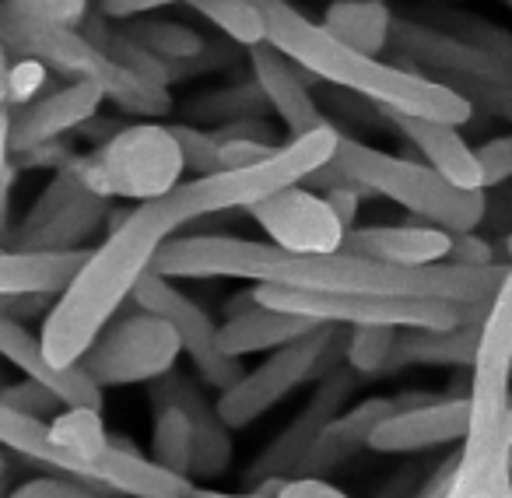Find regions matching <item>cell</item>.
Here are the masks:
<instances>
[{"instance_id": "cell-1", "label": "cell", "mask_w": 512, "mask_h": 498, "mask_svg": "<svg viewBox=\"0 0 512 498\" xmlns=\"http://www.w3.org/2000/svg\"><path fill=\"white\" fill-rule=\"evenodd\" d=\"M509 260L491 267H393L348 249L337 253H288L274 242L235 235H172L155 257V274L172 281H256L302 292H369L404 299H446L456 306H488L502 285Z\"/></svg>"}, {"instance_id": "cell-2", "label": "cell", "mask_w": 512, "mask_h": 498, "mask_svg": "<svg viewBox=\"0 0 512 498\" xmlns=\"http://www.w3.org/2000/svg\"><path fill=\"white\" fill-rule=\"evenodd\" d=\"M183 218L172 211L169 197L137 204L120 225L106 232L57 295L39 330V344L57 365H78L81 355L134 299L137 285L155 271L158 249L179 232Z\"/></svg>"}, {"instance_id": "cell-3", "label": "cell", "mask_w": 512, "mask_h": 498, "mask_svg": "<svg viewBox=\"0 0 512 498\" xmlns=\"http://www.w3.org/2000/svg\"><path fill=\"white\" fill-rule=\"evenodd\" d=\"M260 8L267 15V43L278 46L288 60H295L309 78L344 88L379 106L383 113L442 120L453 127H463L474 116V106L456 88L407 71L400 64H386L372 53L351 50L288 0H260Z\"/></svg>"}, {"instance_id": "cell-4", "label": "cell", "mask_w": 512, "mask_h": 498, "mask_svg": "<svg viewBox=\"0 0 512 498\" xmlns=\"http://www.w3.org/2000/svg\"><path fill=\"white\" fill-rule=\"evenodd\" d=\"M512 264L488 302L470 365V421L449 498H512Z\"/></svg>"}, {"instance_id": "cell-5", "label": "cell", "mask_w": 512, "mask_h": 498, "mask_svg": "<svg viewBox=\"0 0 512 498\" xmlns=\"http://www.w3.org/2000/svg\"><path fill=\"white\" fill-rule=\"evenodd\" d=\"M0 39H4L11 57H32L50 67L53 74H64L67 81L99 85L106 102H113L120 113L141 116V120H158V116L172 113L169 88L148 85V81L123 71L116 60H109L92 43L88 32H81V25L36 22V18H25L8 4H0Z\"/></svg>"}, {"instance_id": "cell-6", "label": "cell", "mask_w": 512, "mask_h": 498, "mask_svg": "<svg viewBox=\"0 0 512 498\" xmlns=\"http://www.w3.org/2000/svg\"><path fill=\"white\" fill-rule=\"evenodd\" d=\"M330 169L348 183L362 186L365 193L393 200L414 218L446 228V232H474L488 214V197H484L488 190H460L428 162L397 158L372 144L351 141V137H341Z\"/></svg>"}, {"instance_id": "cell-7", "label": "cell", "mask_w": 512, "mask_h": 498, "mask_svg": "<svg viewBox=\"0 0 512 498\" xmlns=\"http://www.w3.org/2000/svg\"><path fill=\"white\" fill-rule=\"evenodd\" d=\"M337 144H341L337 127L323 123L302 137H288L274 155L260 158V162L242 165V169H221L214 176H193L190 183H179L165 197H169L172 211L183 218V225L214 218V214L246 211L256 200L288 190L295 183H306L313 172H320L334 158Z\"/></svg>"}, {"instance_id": "cell-8", "label": "cell", "mask_w": 512, "mask_h": 498, "mask_svg": "<svg viewBox=\"0 0 512 498\" xmlns=\"http://www.w3.org/2000/svg\"><path fill=\"white\" fill-rule=\"evenodd\" d=\"M81 183L106 200H158L183 183V155L169 123L141 120L78 155Z\"/></svg>"}, {"instance_id": "cell-9", "label": "cell", "mask_w": 512, "mask_h": 498, "mask_svg": "<svg viewBox=\"0 0 512 498\" xmlns=\"http://www.w3.org/2000/svg\"><path fill=\"white\" fill-rule=\"evenodd\" d=\"M253 299L281 313L306 316L330 327H456L467 320H484L488 306H456L446 299H404V295L369 292H302V288L256 285Z\"/></svg>"}, {"instance_id": "cell-10", "label": "cell", "mask_w": 512, "mask_h": 498, "mask_svg": "<svg viewBox=\"0 0 512 498\" xmlns=\"http://www.w3.org/2000/svg\"><path fill=\"white\" fill-rule=\"evenodd\" d=\"M337 330L330 323H316L309 334L295 337V341L281 344V348L267 351V358L256 369H242V376L235 379L228 390L218 393L214 407H218L221 421L228 428H246L256 418L271 414L278 404H285L295 390L316 379L327 362V355L337 348Z\"/></svg>"}, {"instance_id": "cell-11", "label": "cell", "mask_w": 512, "mask_h": 498, "mask_svg": "<svg viewBox=\"0 0 512 498\" xmlns=\"http://www.w3.org/2000/svg\"><path fill=\"white\" fill-rule=\"evenodd\" d=\"M179 355L183 344L176 327L148 309H137L109 323L78 365L106 390V386L158 383L176 369Z\"/></svg>"}, {"instance_id": "cell-12", "label": "cell", "mask_w": 512, "mask_h": 498, "mask_svg": "<svg viewBox=\"0 0 512 498\" xmlns=\"http://www.w3.org/2000/svg\"><path fill=\"white\" fill-rule=\"evenodd\" d=\"M134 306L148 309V313L162 316V320H169L172 327H176L183 355L190 358L200 383H207L211 390L221 393L242 376L246 365H242L239 358H228L225 351L218 348V323H214L211 316H207V309L197 306L172 278H162V274L151 271L148 278L137 285Z\"/></svg>"}, {"instance_id": "cell-13", "label": "cell", "mask_w": 512, "mask_h": 498, "mask_svg": "<svg viewBox=\"0 0 512 498\" xmlns=\"http://www.w3.org/2000/svg\"><path fill=\"white\" fill-rule=\"evenodd\" d=\"M390 46L400 53L407 71H418L442 85L467 78H512V60L453 36L421 18H393Z\"/></svg>"}, {"instance_id": "cell-14", "label": "cell", "mask_w": 512, "mask_h": 498, "mask_svg": "<svg viewBox=\"0 0 512 498\" xmlns=\"http://www.w3.org/2000/svg\"><path fill=\"white\" fill-rule=\"evenodd\" d=\"M246 214L264 228L267 242L288 253H337L348 235V225L337 218L327 197L302 183L256 200L246 207Z\"/></svg>"}, {"instance_id": "cell-15", "label": "cell", "mask_w": 512, "mask_h": 498, "mask_svg": "<svg viewBox=\"0 0 512 498\" xmlns=\"http://www.w3.org/2000/svg\"><path fill=\"white\" fill-rule=\"evenodd\" d=\"M351 390H355V376H351V372H341V369L323 372L320 386H316L313 397L302 404V411L295 414L285 432L274 435L264 453L253 460L249 481H271V477L292 481V477L299 474L302 460L309 456V449H313V442L320 439V432L341 414Z\"/></svg>"}, {"instance_id": "cell-16", "label": "cell", "mask_w": 512, "mask_h": 498, "mask_svg": "<svg viewBox=\"0 0 512 498\" xmlns=\"http://www.w3.org/2000/svg\"><path fill=\"white\" fill-rule=\"evenodd\" d=\"M470 421L467 397H432L414 407H393L372 432V453H418L463 442Z\"/></svg>"}, {"instance_id": "cell-17", "label": "cell", "mask_w": 512, "mask_h": 498, "mask_svg": "<svg viewBox=\"0 0 512 498\" xmlns=\"http://www.w3.org/2000/svg\"><path fill=\"white\" fill-rule=\"evenodd\" d=\"M102 102H106V95H102L99 85H92V81H67L64 88L39 95L36 102L11 113V148H15V158L29 155L36 148H46V144L67 137L71 130L92 123L99 116Z\"/></svg>"}, {"instance_id": "cell-18", "label": "cell", "mask_w": 512, "mask_h": 498, "mask_svg": "<svg viewBox=\"0 0 512 498\" xmlns=\"http://www.w3.org/2000/svg\"><path fill=\"white\" fill-rule=\"evenodd\" d=\"M0 358L11 362L25 379L46 386L64 407H102V386L81 365H57L25 323L0 313Z\"/></svg>"}, {"instance_id": "cell-19", "label": "cell", "mask_w": 512, "mask_h": 498, "mask_svg": "<svg viewBox=\"0 0 512 498\" xmlns=\"http://www.w3.org/2000/svg\"><path fill=\"white\" fill-rule=\"evenodd\" d=\"M249 71H253L256 92L267 99V106L274 109V116L281 120L288 137H302L327 123L320 106H316L313 92H309L306 78H302L306 71L295 60H288L278 46H253L249 50Z\"/></svg>"}, {"instance_id": "cell-20", "label": "cell", "mask_w": 512, "mask_h": 498, "mask_svg": "<svg viewBox=\"0 0 512 498\" xmlns=\"http://www.w3.org/2000/svg\"><path fill=\"white\" fill-rule=\"evenodd\" d=\"M453 232L439 225H362L348 228L344 249L355 257H369L393 267H432L449 260Z\"/></svg>"}, {"instance_id": "cell-21", "label": "cell", "mask_w": 512, "mask_h": 498, "mask_svg": "<svg viewBox=\"0 0 512 498\" xmlns=\"http://www.w3.org/2000/svg\"><path fill=\"white\" fill-rule=\"evenodd\" d=\"M155 390L169 393L172 400L186 407L193 421V467L190 477L193 481H214L232 467V428L221 421L218 407L207 404V397L200 393V386L193 379L179 376L176 369L169 376H162L158 383H151Z\"/></svg>"}, {"instance_id": "cell-22", "label": "cell", "mask_w": 512, "mask_h": 498, "mask_svg": "<svg viewBox=\"0 0 512 498\" xmlns=\"http://www.w3.org/2000/svg\"><path fill=\"white\" fill-rule=\"evenodd\" d=\"M390 411H393L390 397H365V400H358L355 407L341 411L327 428H323L320 439L313 442V449H309V456L302 460V467L295 477H330L355 453L369 449L372 432H376L379 421H383Z\"/></svg>"}, {"instance_id": "cell-23", "label": "cell", "mask_w": 512, "mask_h": 498, "mask_svg": "<svg viewBox=\"0 0 512 498\" xmlns=\"http://www.w3.org/2000/svg\"><path fill=\"white\" fill-rule=\"evenodd\" d=\"M393 120V127L425 155V162L439 172L442 179H449L460 190H484L481 183V162L477 151L467 144V137L460 134V127L442 120H421V116H404V113H386Z\"/></svg>"}, {"instance_id": "cell-24", "label": "cell", "mask_w": 512, "mask_h": 498, "mask_svg": "<svg viewBox=\"0 0 512 498\" xmlns=\"http://www.w3.org/2000/svg\"><path fill=\"white\" fill-rule=\"evenodd\" d=\"M85 257L88 249H78V253H39V249L0 246V302L60 295Z\"/></svg>"}, {"instance_id": "cell-25", "label": "cell", "mask_w": 512, "mask_h": 498, "mask_svg": "<svg viewBox=\"0 0 512 498\" xmlns=\"http://www.w3.org/2000/svg\"><path fill=\"white\" fill-rule=\"evenodd\" d=\"M313 327L316 323L306 320V316H292V313H281V309L253 302V306L232 313L225 323H218V348L225 351L228 358H239L242 362L246 355L281 348V344L309 334Z\"/></svg>"}, {"instance_id": "cell-26", "label": "cell", "mask_w": 512, "mask_h": 498, "mask_svg": "<svg viewBox=\"0 0 512 498\" xmlns=\"http://www.w3.org/2000/svg\"><path fill=\"white\" fill-rule=\"evenodd\" d=\"M481 341V320L456 323V327H407L397 330L390 369L404 365H442V369H470Z\"/></svg>"}, {"instance_id": "cell-27", "label": "cell", "mask_w": 512, "mask_h": 498, "mask_svg": "<svg viewBox=\"0 0 512 498\" xmlns=\"http://www.w3.org/2000/svg\"><path fill=\"white\" fill-rule=\"evenodd\" d=\"M106 218H109V200L99 197V193H81L78 200L60 207L39 228L11 235V246L39 249V253H78V249H92V235L106 225Z\"/></svg>"}, {"instance_id": "cell-28", "label": "cell", "mask_w": 512, "mask_h": 498, "mask_svg": "<svg viewBox=\"0 0 512 498\" xmlns=\"http://www.w3.org/2000/svg\"><path fill=\"white\" fill-rule=\"evenodd\" d=\"M393 18L386 0H330L320 25L351 50L379 57L390 46Z\"/></svg>"}, {"instance_id": "cell-29", "label": "cell", "mask_w": 512, "mask_h": 498, "mask_svg": "<svg viewBox=\"0 0 512 498\" xmlns=\"http://www.w3.org/2000/svg\"><path fill=\"white\" fill-rule=\"evenodd\" d=\"M151 411H155V428H151V460L172 474L190 477L193 467V421L179 400L169 393L151 390ZM193 481V477H190Z\"/></svg>"}, {"instance_id": "cell-30", "label": "cell", "mask_w": 512, "mask_h": 498, "mask_svg": "<svg viewBox=\"0 0 512 498\" xmlns=\"http://www.w3.org/2000/svg\"><path fill=\"white\" fill-rule=\"evenodd\" d=\"M85 32L92 36V43L99 46L109 60H116V64H120L123 71L134 74V78L148 81V85H158V88L172 85V64H165L162 57L144 50L127 29H106L102 22H88Z\"/></svg>"}, {"instance_id": "cell-31", "label": "cell", "mask_w": 512, "mask_h": 498, "mask_svg": "<svg viewBox=\"0 0 512 498\" xmlns=\"http://www.w3.org/2000/svg\"><path fill=\"white\" fill-rule=\"evenodd\" d=\"M190 8L246 50L267 43V15L260 0H190Z\"/></svg>"}, {"instance_id": "cell-32", "label": "cell", "mask_w": 512, "mask_h": 498, "mask_svg": "<svg viewBox=\"0 0 512 498\" xmlns=\"http://www.w3.org/2000/svg\"><path fill=\"white\" fill-rule=\"evenodd\" d=\"M127 32L144 46L148 53L162 57L165 64H179V60H197L204 53V39L183 22H165V18L137 15L130 18Z\"/></svg>"}, {"instance_id": "cell-33", "label": "cell", "mask_w": 512, "mask_h": 498, "mask_svg": "<svg viewBox=\"0 0 512 498\" xmlns=\"http://www.w3.org/2000/svg\"><path fill=\"white\" fill-rule=\"evenodd\" d=\"M397 348V327H351L344 358L355 376H379L390 369Z\"/></svg>"}, {"instance_id": "cell-34", "label": "cell", "mask_w": 512, "mask_h": 498, "mask_svg": "<svg viewBox=\"0 0 512 498\" xmlns=\"http://www.w3.org/2000/svg\"><path fill=\"white\" fill-rule=\"evenodd\" d=\"M169 127H172V134H176L186 172H193V176H214V172L225 169L218 155V137L207 134V130L190 127V123H169Z\"/></svg>"}, {"instance_id": "cell-35", "label": "cell", "mask_w": 512, "mask_h": 498, "mask_svg": "<svg viewBox=\"0 0 512 498\" xmlns=\"http://www.w3.org/2000/svg\"><path fill=\"white\" fill-rule=\"evenodd\" d=\"M449 88H456L474 109L481 106L498 120L512 123V78H467L453 81Z\"/></svg>"}, {"instance_id": "cell-36", "label": "cell", "mask_w": 512, "mask_h": 498, "mask_svg": "<svg viewBox=\"0 0 512 498\" xmlns=\"http://www.w3.org/2000/svg\"><path fill=\"white\" fill-rule=\"evenodd\" d=\"M18 179V158L11 148V106L0 109V242L11 239V193Z\"/></svg>"}, {"instance_id": "cell-37", "label": "cell", "mask_w": 512, "mask_h": 498, "mask_svg": "<svg viewBox=\"0 0 512 498\" xmlns=\"http://www.w3.org/2000/svg\"><path fill=\"white\" fill-rule=\"evenodd\" d=\"M46 78H50V67L39 64L32 57H11V71H8V106H29L43 95Z\"/></svg>"}, {"instance_id": "cell-38", "label": "cell", "mask_w": 512, "mask_h": 498, "mask_svg": "<svg viewBox=\"0 0 512 498\" xmlns=\"http://www.w3.org/2000/svg\"><path fill=\"white\" fill-rule=\"evenodd\" d=\"M4 4L15 8L18 15L36 18V22L81 25L88 18V4H92V0H4Z\"/></svg>"}, {"instance_id": "cell-39", "label": "cell", "mask_w": 512, "mask_h": 498, "mask_svg": "<svg viewBox=\"0 0 512 498\" xmlns=\"http://www.w3.org/2000/svg\"><path fill=\"white\" fill-rule=\"evenodd\" d=\"M0 404L15 407V411H22V414H32V418H53V414L64 407L46 386L32 383V379H22V383H15V386H4V390H0Z\"/></svg>"}, {"instance_id": "cell-40", "label": "cell", "mask_w": 512, "mask_h": 498, "mask_svg": "<svg viewBox=\"0 0 512 498\" xmlns=\"http://www.w3.org/2000/svg\"><path fill=\"white\" fill-rule=\"evenodd\" d=\"M477 151V162H481V183L484 190L491 186H502L512 179V130L509 134H498L491 141H484Z\"/></svg>"}, {"instance_id": "cell-41", "label": "cell", "mask_w": 512, "mask_h": 498, "mask_svg": "<svg viewBox=\"0 0 512 498\" xmlns=\"http://www.w3.org/2000/svg\"><path fill=\"white\" fill-rule=\"evenodd\" d=\"M11 498H102V495L88 488V484L71 481V477L43 474V477H32V481L18 484V488L11 491Z\"/></svg>"}, {"instance_id": "cell-42", "label": "cell", "mask_w": 512, "mask_h": 498, "mask_svg": "<svg viewBox=\"0 0 512 498\" xmlns=\"http://www.w3.org/2000/svg\"><path fill=\"white\" fill-rule=\"evenodd\" d=\"M449 264L491 267V264H498V260H495V249H491L477 232H453V242H449Z\"/></svg>"}, {"instance_id": "cell-43", "label": "cell", "mask_w": 512, "mask_h": 498, "mask_svg": "<svg viewBox=\"0 0 512 498\" xmlns=\"http://www.w3.org/2000/svg\"><path fill=\"white\" fill-rule=\"evenodd\" d=\"M281 144H264V141H242V137H228L221 141L218 137V155H221V165L225 169H242V165H253L260 158L274 155Z\"/></svg>"}, {"instance_id": "cell-44", "label": "cell", "mask_w": 512, "mask_h": 498, "mask_svg": "<svg viewBox=\"0 0 512 498\" xmlns=\"http://www.w3.org/2000/svg\"><path fill=\"white\" fill-rule=\"evenodd\" d=\"M102 18H116V22H130L137 15H151L158 8H169V4H190V0H99Z\"/></svg>"}, {"instance_id": "cell-45", "label": "cell", "mask_w": 512, "mask_h": 498, "mask_svg": "<svg viewBox=\"0 0 512 498\" xmlns=\"http://www.w3.org/2000/svg\"><path fill=\"white\" fill-rule=\"evenodd\" d=\"M278 498H348V495L341 488H334L327 477H292L278 491Z\"/></svg>"}, {"instance_id": "cell-46", "label": "cell", "mask_w": 512, "mask_h": 498, "mask_svg": "<svg viewBox=\"0 0 512 498\" xmlns=\"http://www.w3.org/2000/svg\"><path fill=\"white\" fill-rule=\"evenodd\" d=\"M453 467H456V456L442 460L439 467H435V474L428 477V481L421 484V488L414 491L411 498H449V484H453Z\"/></svg>"}, {"instance_id": "cell-47", "label": "cell", "mask_w": 512, "mask_h": 498, "mask_svg": "<svg viewBox=\"0 0 512 498\" xmlns=\"http://www.w3.org/2000/svg\"><path fill=\"white\" fill-rule=\"evenodd\" d=\"M8 71H11V53L0 39V109L8 106Z\"/></svg>"}, {"instance_id": "cell-48", "label": "cell", "mask_w": 512, "mask_h": 498, "mask_svg": "<svg viewBox=\"0 0 512 498\" xmlns=\"http://www.w3.org/2000/svg\"><path fill=\"white\" fill-rule=\"evenodd\" d=\"M190 498H249V495H225V491H214V488H197V484H193Z\"/></svg>"}, {"instance_id": "cell-49", "label": "cell", "mask_w": 512, "mask_h": 498, "mask_svg": "<svg viewBox=\"0 0 512 498\" xmlns=\"http://www.w3.org/2000/svg\"><path fill=\"white\" fill-rule=\"evenodd\" d=\"M505 257H509V264H512V232L505 235Z\"/></svg>"}, {"instance_id": "cell-50", "label": "cell", "mask_w": 512, "mask_h": 498, "mask_svg": "<svg viewBox=\"0 0 512 498\" xmlns=\"http://www.w3.org/2000/svg\"><path fill=\"white\" fill-rule=\"evenodd\" d=\"M18 302H29V299H18ZM11 306H15V302H0V313H8Z\"/></svg>"}, {"instance_id": "cell-51", "label": "cell", "mask_w": 512, "mask_h": 498, "mask_svg": "<svg viewBox=\"0 0 512 498\" xmlns=\"http://www.w3.org/2000/svg\"><path fill=\"white\" fill-rule=\"evenodd\" d=\"M509 432H512V414H509Z\"/></svg>"}]
</instances>
